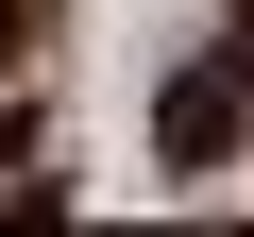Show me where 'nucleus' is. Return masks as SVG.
<instances>
[{"label": "nucleus", "mask_w": 254, "mask_h": 237, "mask_svg": "<svg viewBox=\"0 0 254 237\" xmlns=\"http://www.w3.org/2000/svg\"><path fill=\"white\" fill-rule=\"evenodd\" d=\"M237 136H254V102H237V68H220V51H203V68H187V85H170V102H153V153H170V170H220V153H237Z\"/></svg>", "instance_id": "obj_1"}, {"label": "nucleus", "mask_w": 254, "mask_h": 237, "mask_svg": "<svg viewBox=\"0 0 254 237\" xmlns=\"http://www.w3.org/2000/svg\"><path fill=\"white\" fill-rule=\"evenodd\" d=\"M0 68H17V0H0Z\"/></svg>", "instance_id": "obj_2"}]
</instances>
